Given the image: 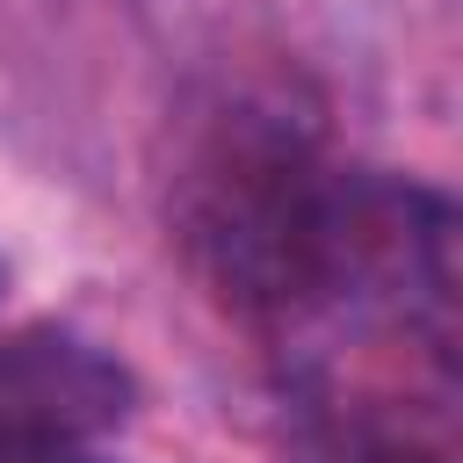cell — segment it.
Here are the masks:
<instances>
[{"instance_id":"obj_3","label":"cell","mask_w":463,"mask_h":463,"mask_svg":"<svg viewBox=\"0 0 463 463\" xmlns=\"http://www.w3.org/2000/svg\"><path fill=\"white\" fill-rule=\"evenodd\" d=\"M318 463H449L434 427H383V420H333Z\"/></svg>"},{"instance_id":"obj_2","label":"cell","mask_w":463,"mask_h":463,"mask_svg":"<svg viewBox=\"0 0 463 463\" xmlns=\"http://www.w3.org/2000/svg\"><path fill=\"white\" fill-rule=\"evenodd\" d=\"M130 412L116 354L65 326H22L0 340V441H101Z\"/></svg>"},{"instance_id":"obj_4","label":"cell","mask_w":463,"mask_h":463,"mask_svg":"<svg viewBox=\"0 0 463 463\" xmlns=\"http://www.w3.org/2000/svg\"><path fill=\"white\" fill-rule=\"evenodd\" d=\"M0 463H101L87 441H0Z\"/></svg>"},{"instance_id":"obj_1","label":"cell","mask_w":463,"mask_h":463,"mask_svg":"<svg viewBox=\"0 0 463 463\" xmlns=\"http://www.w3.org/2000/svg\"><path fill=\"white\" fill-rule=\"evenodd\" d=\"M347 166L326 159L318 116L282 80L210 87L174 152L166 217L210 297L253 326H275L297 297Z\"/></svg>"}]
</instances>
